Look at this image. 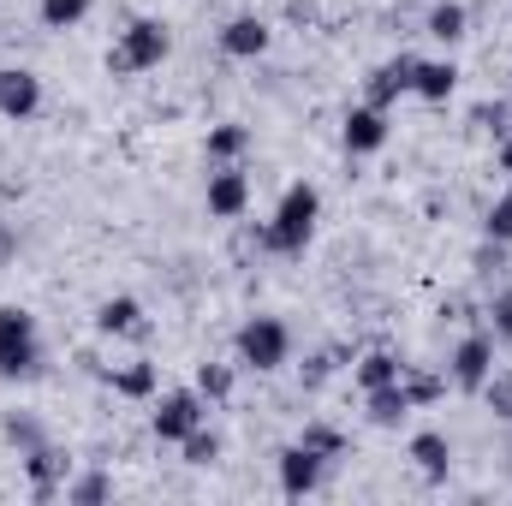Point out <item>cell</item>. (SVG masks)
<instances>
[{
	"label": "cell",
	"mask_w": 512,
	"mask_h": 506,
	"mask_svg": "<svg viewBox=\"0 0 512 506\" xmlns=\"http://www.w3.org/2000/svg\"><path fill=\"white\" fill-rule=\"evenodd\" d=\"M316 221H322V191L310 179H298V185L280 191V203H274V215H268V227L256 239L274 256H304L310 239H316Z\"/></svg>",
	"instance_id": "6da1fadb"
},
{
	"label": "cell",
	"mask_w": 512,
	"mask_h": 506,
	"mask_svg": "<svg viewBox=\"0 0 512 506\" xmlns=\"http://www.w3.org/2000/svg\"><path fill=\"white\" fill-rule=\"evenodd\" d=\"M42 328L24 304H0V381H36L42 376Z\"/></svg>",
	"instance_id": "7a4b0ae2"
},
{
	"label": "cell",
	"mask_w": 512,
	"mask_h": 506,
	"mask_svg": "<svg viewBox=\"0 0 512 506\" xmlns=\"http://www.w3.org/2000/svg\"><path fill=\"white\" fill-rule=\"evenodd\" d=\"M167 54H173V30L161 18H131L120 30V42L108 48V72L114 78H137V72L167 66Z\"/></svg>",
	"instance_id": "3957f363"
},
{
	"label": "cell",
	"mask_w": 512,
	"mask_h": 506,
	"mask_svg": "<svg viewBox=\"0 0 512 506\" xmlns=\"http://www.w3.org/2000/svg\"><path fill=\"white\" fill-rule=\"evenodd\" d=\"M233 358H239V370H256V376L286 370L292 364V328L280 316H245L233 334Z\"/></svg>",
	"instance_id": "277c9868"
},
{
	"label": "cell",
	"mask_w": 512,
	"mask_h": 506,
	"mask_svg": "<svg viewBox=\"0 0 512 506\" xmlns=\"http://www.w3.org/2000/svg\"><path fill=\"white\" fill-rule=\"evenodd\" d=\"M203 417H209V399H203L197 387H173V393H155L149 429H155V441L179 447V441H185L191 429H203Z\"/></svg>",
	"instance_id": "5b68a950"
},
{
	"label": "cell",
	"mask_w": 512,
	"mask_h": 506,
	"mask_svg": "<svg viewBox=\"0 0 512 506\" xmlns=\"http://www.w3.org/2000/svg\"><path fill=\"white\" fill-rule=\"evenodd\" d=\"M274 477H280V495L286 501H304V495H316L328 483V459H316L304 441H292V447L274 453Z\"/></svg>",
	"instance_id": "8992f818"
},
{
	"label": "cell",
	"mask_w": 512,
	"mask_h": 506,
	"mask_svg": "<svg viewBox=\"0 0 512 506\" xmlns=\"http://www.w3.org/2000/svg\"><path fill=\"white\" fill-rule=\"evenodd\" d=\"M495 376V334L483 328V334H465L459 346H453V358H447V381L459 387V393H483V381Z\"/></svg>",
	"instance_id": "52a82bcc"
},
{
	"label": "cell",
	"mask_w": 512,
	"mask_h": 506,
	"mask_svg": "<svg viewBox=\"0 0 512 506\" xmlns=\"http://www.w3.org/2000/svg\"><path fill=\"white\" fill-rule=\"evenodd\" d=\"M203 209H209V221H245V209H251V179H245L239 161H233V167H209Z\"/></svg>",
	"instance_id": "ba28073f"
},
{
	"label": "cell",
	"mask_w": 512,
	"mask_h": 506,
	"mask_svg": "<svg viewBox=\"0 0 512 506\" xmlns=\"http://www.w3.org/2000/svg\"><path fill=\"white\" fill-rule=\"evenodd\" d=\"M393 126H387V108L376 102H358V108H346V120H340V143H346V155H382Z\"/></svg>",
	"instance_id": "9c48e42d"
},
{
	"label": "cell",
	"mask_w": 512,
	"mask_h": 506,
	"mask_svg": "<svg viewBox=\"0 0 512 506\" xmlns=\"http://www.w3.org/2000/svg\"><path fill=\"white\" fill-rule=\"evenodd\" d=\"M42 114V78L30 66H0V120L24 126Z\"/></svg>",
	"instance_id": "30bf717a"
},
{
	"label": "cell",
	"mask_w": 512,
	"mask_h": 506,
	"mask_svg": "<svg viewBox=\"0 0 512 506\" xmlns=\"http://www.w3.org/2000/svg\"><path fill=\"white\" fill-rule=\"evenodd\" d=\"M24 459V477H30V495L36 501H48V495H66V483H72V459L60 453V447H30V453H18Z\"/></svg>",
	"instance_id": "8fae6325"
},
{
	"label": "cell",
	"mask_w": 512,
	"mask_h": 506,
	"mask_svg": "<svg viewBox=\"0 0 512 506\" xmlns=\"http://www.w3.org/2000/svg\"><path fill=\"white\" fill-rule=\"evenodd\" d=\"M268 42H274V30H268V18H256V12H239V18L221 24V54H233V60H262Z\"/></svg>",
	"instance_id": "7c38bea8"
},
{
	"label": "cell",
	"mask_w": 512,
	"mask_h": 506,
	"mask_svg": "<svg viewBox=\"0 0 512 506\" xmlns=\"http://www.w3.org/2000/svg\"><path fill=\"white\" fill-rule=\"evenodd\" d=\"M411 72H417V54H393V60H382V66L364 78V102L393 108L399 96H411Z\"/></svg>",
	"instance_id": "4fadbf2b"
},
{
	"label": "cell",
	"mask_w": 512,
	"mask_h": 506,
	"mask_svg": "<svg viewBox=\"0 0 512 506\" xmlns=\"http://www.w3.org/2000/svg\"><path fill=\"white\" fill-rule=\"evenodd\" d=\"M96 334H108V340H143L149 334V322H143V304L137 298H102L96 304Z\"/></svg>",
	"instance_id": "5bb4252c"
},
{
	"label": "cell",
	"mask_w": 512,
	"mask_h": 506,
	"mask_svg": "<svg viewBox=\"0 0 512 506\" xmlns=\"http://www.w3.org/2000/svg\"><path fill=\"white\" fill-rule=\"evenodd\" d=\"M405 453H411V465H417L429 483H447V471H453V441H447L441 429H417Z\"/></svg>",
	"instance_id": "9a60e30c"
},
{
	"label": "cell",
	"mask_w": 512,
	"mask_h": 506,
	"mask_svg": "<svg viewBox=\"0 0 512 506\" xmlns=\"http://www.w3.org/2000/svg\"><path fill=\"white\" fill-rule=\"evenodd\" d=\"M453 90H459V66L453 60H417V72H411V96L417 102H453Z\"/></svg>",
	"instance_id": "2e32d148"
},
{
	"label": "cell",
	"mask_w": 512,
	"mask_h": 506,
	"mask_svg": "<svg viewBox=\"0 0 512 506\" xmlns=\"http://www.w3.org/2000/svg\"><path fill=\"white\" fill-rule=\"evenodd\" d=\"M423 36H435L441 48H459V42L471 36V12H465L459 0H435L429 18H423Z\"/></svg>",
	"instance_id": "e0dca14e"
},
{
	"label": "cell",
	"mask_w": 512,
	"mask_h": 506,
	"mask_svg": "<svg viewBox=\"0 0 512 506\" xmlns=\"http://www.w3.org/2000/svg\"><path fill=\"white\" fill-rule=\"evenodd\" d=\"M203 155H209V167H233V161H245V155H251V126H239V120L209 126Z\"/></svg>",
	"instance_id": "ac0fdd59"
},
{
	"label": "cell",
	"mask_w": 512,
	"mask_h": 506,
	"mask_svg": "<svg viewBox=\"0 0 512 506\" xmlns=\"http://www.w3.org/2000/svg\"><path fill=\"white\" fill-rule=\"evenodd\" d=\"M399 376H405V358H399V352H387V346H370V352L352 364V381H358L364 393H370V387H393Z\"/></svg>",
	"instance_id": "d6986e66"
},
{
	"label": "cell",
	"mask_w": 512,
	"mask_h": 506,
	"mask_svg": "<svg viewBox=\"0 0 512 506\" xmlns=\"http://www.w3.org/2000/svg\"><path fill=\"white\" fill-rule=\"evenodd\" d=\"M364 411H370L376 429H399V423L411 417V399H405V387L393 381V387H370V393H364Z\"/></svg>",
	"instance_id": "ffe728a7"
},
{
	"label": "cell",
	"mask_w": 512,
	"mask_h": 506,
	"mask_svg": "<svg viewBox=\"0 0 512 506\" xmlns=\"http://www.w3.org/2000/svg\"><path fill=\"white\" fill-rule=\"evenodd\" d=\"M399 387H405L411 411H429V405H441V399H447V387H453V381H447V376H429V370H417V364H405Z\"/></svg>",
	"instance_id": "44dd1931"
},
{
	"label": "cell",
	"mask_w": 512,
	"mask_h": 506,
	"mask_svg": "<svg viewBox=\"0 0 512 506\" xmlns=\"http://www.w3.org/2000/svg\"><path fill=\"white\" fill-rule=\"evenodd\" d=\"M90 6L96 0H36V18H42V30H78L90 18Z\"/></svg>",
	"instance_id": "7402d4cb"
},
{
	"label": "cell",
	"mask_w": 512,
	"mask_h": 506,
	"mask_svg": "<svg viewBox=\"0 0 512 506\" xmlns=\"http://www.w3.org/2000/svg\"><path fill=\"white\" fill-rule=\"evenodd\" d=\"M114 381V393H126V399H155V364L149 358H131L126 370H108Z\"/></svg>",
	"instance_id": "603a6c76"
},
{
	"label": "cell",
	"mask_w": 512,
	"mask_h": 506,
	"mask_svg": "<svg viewBox=\"0 0 512 506\" xmlns=\"http://www.w3.org/2000/svg\"><path fill=\"white\" fill-rule=\"evenodd\" d=\"M298 441H304L316 459H328V465H334V459H346V435H340L334 423H304V435H298Z\"/></svg>",
	"instance_id": "cb8c5ba5"
},
{
	"label": "cell",
	"mask_w": 512,
	"mask_h": 506,
	"mask_svg": "<svg viewBox=\"0 0 512 506\" xmlns=\"http://www.w3.org/2000/svg\"><path fill=\"white\" fill-rule=\"evenodd\" d=\"M108 495H114V477L108 471H84V477L66 483V501L72 506H96V501H108Z\"/></svg>",
	"instance_id": "d4e9b609"
},
{
	"label": "cell",
	"mask_w": 512,
	"mask_h": 506,
	"mask_svg": "<svg viewBox=\"0 0 512 506\" xmlns=\"http://www.w3.org/2000/svg\"><path fill=\"white\" fill-rule=\"evenodd\" d=\"M483 239H495V245L512 251V179H507V191L489 203V215H483Z\"/></svg>",
	"instance_id": "484cf974"
},
{
	"label": "cell",
	"mask_w": 512,
	"mask_h": 506,
	"mask_svg": "<svg viewBox=\"0 0 512 506\" xmlns=\"http://www.w3.org/2000/svg\"><path fill=\"white\" fill-rule=\"evenodd\" d=\"M179 453H185V465H197V471H203V465H215V459H221V435H215V429H191V435L179 441Z\"/></svg>",
	"instance_id": "4316f807"
},
{
	"label": "cell",
	"mask_w": 512,
	"mask_h": 506,
	"mask_svg": "<svg viewBox=\"0 0 512 506\" xmlns=\"http://www.w3.org/2000/svg\"><path fill=\"white\" fill-rule=\"evenodd\" d=\"M197 393H203L209 405H227V399H233V364H203V370H197Z\"/></svg>",
	"instance_id": "83f0119b"
},
{
	"label": "cell",
	"mask_w": 512,
	"mask_h": 506,
	"mask_svg": "<svg viewBox=\"0 0 512 506\" xmlns=\"http://www.w3.org/2000/svg\"><path fill=\"white\" fill-rule=\"evenodd\" d=\"M489 334H495V346H512V286L489 298Z\"/></svg>",
	"instance_id": "f1b7e54d"
},
{
	"label": "cell",
	"mask_w": 512,
	"mask_h": 506,
	"mask_svg": "<svg viewBox=\"0 0 512 506\" xmlns=\"http://www.w3.org/2000/svg\"><path fill=\"white\" fill-rule=\"evenodd\" d=\"M6 441H12L18 453H30V447H42V429H36L30 417H18V411H12V417H6Z\"/></svg>",
	"instance_id": "f546056e"
},
{
	"label": "cell",
	"mask_w": 512,
	"mask_h": 506,
	"mask_svg": "<svg viewBox=\"0 0 512 506\" xmlns=\"http://www.w3.org/2000/svg\"><path fill=\"white\" fill-rule=\"evenodd\" d=\"M483 393H489L495 417H507V423H512V376H501V370H495V376L483 381Z\"/></svg>",
	"instance_id": "4dcf8cb0"
},
{
	"label": "cell",
	"mask_w": 512,
	"mask_h": 506,
	"mask_svg": "<svg viewBox=\"0 0 512 506\" xmlns=\"http://www.w3.org/2000/svg\"><path fill=\"white\" fill-rule=\"evenodd\" d=\"M471 262H477V274L489 280V274H501V268H507V245H495V239H483V245H477V256H471Z\"/></svg>",
	"instance_id": "1f68e13d"
},
{
	"label": "cell",
	"mask_w": 512,
	"mask_h": 506,
	"mask_svg": "<svg viewBox=\"0 0 512 506\" xmlns=\"http://www.w3.org/2000/svg\"><path fill=\"white\" fill-rule=\"evenodd\" d=\"M495 167L512 179V131H507V137H495Z\"/></svg>",
	"instance_id": "d6a6232c"
},
{
	"label": "cell",
	"mask_w": 512,
	"mask_h": 506,
	"mask_svg": "<svg viewBox=\"0 0 512 506\" xmlns=\"http://www.w3.org/2000/svg\"><path fill=\"white\" fill-rule=\"evenodd\" d=\"M18 251V239H12V227H0V256H12Z\"/></svg>",
	"instance_id": "836d02e7"
},
{
	"label": "cell",
	"mask_w": 512,
	"mask_h": 506,
	"mask_svg": "<svg viewBox=\"0 0 512 506\" xmlns=\"http://www.w3.org/2000/svg\"><path fill=\"white\" fill-rule=\"evenodd\" d=\"M507 96H512V84H507Z\"/></svg>",
	"instance_id": "e575fe53"
}]
</instances>
